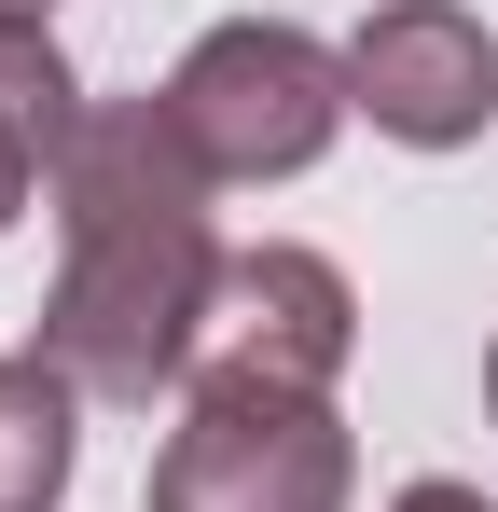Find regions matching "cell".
I'll return each instance as SVG.
<instances>
[{"label":"cell","instance_id":"1","mask_svg":"<svg viewBox=\"0 0 498 512\" xmlns=\"http://www.w3.org/2000/svg\"><path fill=\"white\" fill-rule=\"evenodd\" d=\"M42 194H56V291H42L28 346L83 402L194 388V333H208V291H222V222H208L222 180L180 153L166 97H97Z\"/></svg>","mask_w":498,"mask_h":512},{"label":"cell","instance_id":"2","mask_svg":"<svg viewBox=\"0 0 498 512\" xmlns=\"http://www.w3.org/2000/svg\"><path fill=\"white\" fill-rule=\"evenodd\" d=\"M346 56L291 14H222L180 70H166V125L208 180H305L346 139Z\"/></svg>","mask_w":498,"mask_h":512},{"label":"cell","instance_id":"3","mask_svg":"<svg viewBox=\"0 0 498 512\" xmlns=\"http://www.w3.org/2000/svg\"><path fill=\"white\" fill-rule=\"evenodd\" d=\"M346 499H360V443L332 402L194 388L180 429L153 443V512H346Z\"/></svg>","mask_w":498,"mask_h":512},{"label":"cell","instance_id":"4","mask_svg":"<svg viewBox=\"0 0 498 512\" xmlns=\"http://www.w3.org/2000/svg\"><path fill=\"white\" fill-rule=\"evenodd\" d=\"M360 360V291L332 250H222L208 333H194V388H277V402H332V374Z\"/></svg>","mask_w":498,"mask_h":512},{"label":"cell","instance_id":"5","mask_svg":"<svg viewBox=\"0 0 498 512\" xmlns=\"http://www.w3.org/2000/svg\"><path fill=\"white\" fill-rule=\"evenodd\" d=\"M346 97L374 111V139H402V153H471L498 111V42L485 14H457V0H388V14H360V42H346Z\"/></svg>","mask_w":498,"mask_h":512},{"label":"cell","instance_id":"6","mask_svg":"<svg viewBox=\"0 0 498 512\" xmlns=\"http://www.w3.org/2000/svg\"><path fill=\"white\" fill-rule=\"evenodd\" d=\"M70 471H83V388L42 346H14L0 360V512H56Z\"/></svg>","mask_w":498,"mask_h":512},{"label":"cell","instance_id":"7","mask_svg":"<svg viewBox=\"0 0 498 512\" xmlns=\"http://www.w3.org/2000/svg\"><path fill=\"white\" fill-rule=\"evenodd\" d=\"M83 111H97V97H83L70 56H56V14H0V167L56 180V153L83 139Z\"/></svg>","mask_w":498,"mask_h":512},{"label":"cell","instance_id":"8","mask_svg":"<svg viewBox=\"0 0 498 512\" xmlns=\"http://www.w3.org/2000/svg\"><path fill=\"white\" fill-rule=\"evenodd\" d=\"M388 512H498V499H485V485H443V471H429V485H402Z\"/></svg>","mask_w":498,"mask_h":512},{"label":"cell","instance_id":"9","mask_svg":"<svg viewBox=\"0 0 498 512\" xmlns=\"http://www.w3.org/2000/svg\"><path fill=\"white\" fill-rule=\"evenodd\" d=\"M14 208H28V180H14V167H0V236H14Z\"/></svg>","mask_w":498,"mask_h":512},{"label":"cell","instance_id":"10","mask_svg":"<svg viewBox=\"0 0 498 512\" xmlns=\"http://www.w3.org/2000/svg\"><path fill=\"white\" fill-rule=\"evenodd\" d=\"M485 416H498V346H485Z\"/></svg>","mask_w":498,"mask_h":512},{"label":"cell","instance_id":"11","mask_svg":"<svg viewBox=\"0 0 498 512\" xmlns=\"http://www.w3.org/2000/svg\"><path fill=\"white\" fill-rule=\"evenodd\" d=\"M0 14H56V0H0Z\"/></svg>","mask_w":498,"mask_h":512}]
</instances>
